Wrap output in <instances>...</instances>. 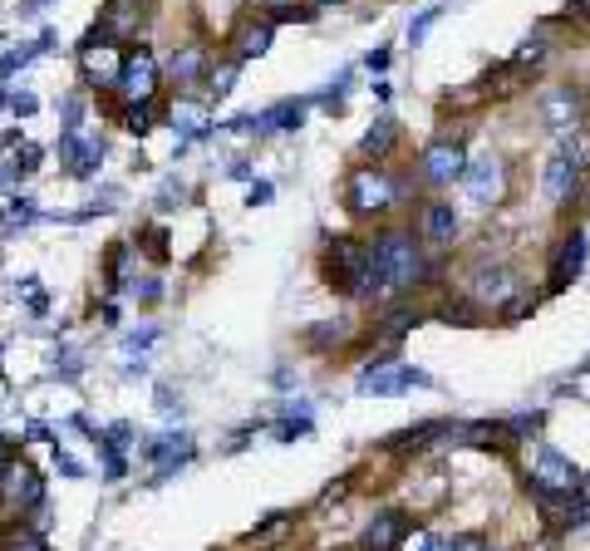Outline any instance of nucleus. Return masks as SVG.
Instances as JSON below:
<instances>
[{"mask_svg": "<svg viewBox=\"0 0 590 551\" xmlns=\"http://www.w3.org/2000/svg\"><path fill=\"white\" fill-rule=\"evenodd\" d=\"M418 168H423L428 183H453V178H463V173H468V163H463V143H453V138L428 143Z\"/></svg>", "mask_w": 590, "mask_h": 551, "instance_id": "1a4fd4ad", "label": "nucleus"}, {"mask_svg": "<svg viewBox=\"0 0 590 551\" xmlns=\"http://www.w3.org/2000/svg\"><path fill=\"white\" fill-rule=\"evenodd\" d=\"M158 409H163V414H173V409H182V404L173 399V389H158Z\"/></svg>", "mask_w": 590, "mask_h": 551, "instance_id": "79ce46f5", "label": "nucleus"}, {"mask_svg": "<svg viewBox=\"0 0 590 551\" xmlns=\"http://www.w3.org/2000/svg\"><path fill=\"white\" fill-rule=\"evenodd\" d=\"M182 197H187V187L177 183V178H168V183L158 187V207L168 212V207H182Z\"/></svg>", "mask_w": 590, "mask_h": 551, "instance_id": "a878e982", "label": "nucleus"}, {"mask_svg": "<svg viewBox=\"0 0 590 551\" xmlns=\"http://www.w3.org/2000/svg\"><path fill=\"white\" fill-rule=\"evenodd\" d=\"M79 64H84L89 84H118V74H123V60L114 55V45H109L104 35H99V50H94V45L79 50Z\"/></svg>", "mask_w": 590, "mask_h": 551, "instance_id": "4468645a", "label": "nucleus"}, {"mask_svg": "<svg viewBox=\"0 0 590 551\" xmlns=\"http://www.w3.org/2000/svg\"><path fill=\"white\" fill-rule=\"evenodd\" d=\"M517 291H522V276L507 266V261H492V266H477L472 271V301L487 310H512L517 306Z\"/></svg>", "mask_w": 590, "mask_h": 551, "instance_id": "423d86ee", "label": "nucleus"}, {"mask_svg": "<svg viewBox=\"0 0 590 551\" xmlns=\"http://www.w3.org/2000/svg\"><path fill=\"white\" fill-rule=\"evenodd\" d=\"M271 197H276V187L266 183V178H256V183H251V207H266Z\"/></svg>", "mask_w": 590, "mask_h": 551, "instance_id": "c9c22d12", "label": "nucleus"}, {"mask_svg": "<svg viewBox=\"0 0 590 551\" xmlns=\"http://www.w3.org/2000/svg\"><path fill=\"white\" fill-rule=\"evenodd\" d=\"M433 20H438V10H423V15L413 20V25H409V40H413V45H418V40L428 35V25H433Z\"/></svg>", "mask_w": 590, "mask_h": 551, "instance_id": "f704fd0d", "label": "nucleus"}, {"mask_svg": "<svg viewBox=\"0 0 590 551\" xmlns=\"http://www.w3.org/2000/svg\"><path fill=\"white\" fill-rule=\"evenodd\" d=\"M586 232L576 227V232H566V242H561V251H556V266H551V276L566 286V281H576L581 271H586Z\"/></svg>", "mask_w": 590, "mask_h": 551, "instance_id": "dca6fc26", "label": "nucleus"}, {"mask_svg": "<svg viewBox=\"0 0 590 551\" xmlns=\"http://www.w3.org/2000/svg\"><path fill=\"white\" fill-rule=\"evenodd\" d=\"M305 433H310V419H305V414H300V419H281V424H276V438H281V443L305 438Z\"/></svg>", "mask_w": 590, "mask_h": 551, "instance_id": "bb28decb", "label": "nucleus"}, {"mask_svg": "<svg viewBox=\"0 0 590 551\" xmlns=\"http://www.w3.org/2000/svg\"><path fill=\"white\" fill-rule=\"evenodd\" d=\"M310 5H315V10H320V5H335V0H310Z\"/></svg>", "mask_w": 590, "mask_h": 551, "instance_id": "de8ad7c7", "label": "nucleus"}, {"mask_svg": "<svg viewBox=\"0 0 590 551\" xmlns=\"http://www.w3.org/2000/svg\"><path fill=\"white\" fill-rule=\"evenodd\" d=\"M536 551H551V547H536Z\"/></svg>", "mask_w": 590, "mask_h": 551, "instance_id": "603ef678", "label": "nucleus"}, {"mask_svg": "<svg viewBox=\"0 0 590 551\" xmlns=\"http://www.w3.org/2000/svg\"><path fill=\"white\" fill-rule=\"evenodd\" d=\"M50 0H25V15H35V10H45Z\"/></svg>", "mask_w": 590, "mask_h": 551, "instance_id": "a18cd8bd", "label": "nucleus"}, {"mask_svg": "<svg viewBox=\"0 0 590 551\" xmlns=\"http://www.w3.org/2000/svg\"><path fill=\"white\" fill-rule=\"evenodd\" d=\"M325 276L345 296H379L384 291V276H379L369 246L354 242V237H335V242L325 246Z\"/></svg>", "mask_w": 590, "mask_h": 551, "instance_id": "f257e3e1", "label": "nucleus"}, {"mask_svg": "<svg viewBox=\"0 0 590 551\" xmlns=\"http://www.w3.org/2000/svg\"><path fill=\"white\" fill-rule=\"evenodd\" d=\"M143 251H148L153 261H163V256H168V242H163V227H148V232H143Z\"/></svg>", "mask_w": 590, "mask_h": 551, "instance_id": "cd10ccee", "label": "nucleus"}, {"mask_svg": "<svg viewBox=\"0 0 590 551\" xmlns=\"http://www.w3.org/2000/svg\"><path fill=\"white\" fill-rule=\"evenodd\" d=\"M133 296H138V301H153V296H158V281H138Z\"/></svg>", "mask_w": 590, "mask_h": 551, "instance_id": "ea45409f", "label": "nucleus"}, {"mask_svg": "<svg viewBox=\"0 0 590 551\" xmlns=\"http://www.w3.org/2000/svg\"><path fill=\"white\" fill-rule=\"evenodd\" d=\"M541 192H546V202H556V207H561V202H571V197L581 192V168H576V163H566V158L556 153V158L546 163V173H541Z\"/></svg>", "mask_w": 590, "mask_h": 551, "instance_id": "ddd939ff", "label": "nucleus"}, {"mask_svg": "<svg viewBox=\"0 0 590 551\" xmlns=\"http://www.w3.org/2000/svg\"><path fill=\"white\" fill-rule=\"evenodd\" d=\"M59 355H64V360H59V374H64V379H74V374H79V369H84V365H79V355H74V350H59Z\"/></svg>", "mask_w": 590, "mask_h": 551, "instance_id": "e433bc0d", "label": "nucleus"}, {"mask_svg": "<svg viewBox=\"0 0 590 551\" xmlns=\"http://www.w3.org/2000/svg\"><path fill=\"white\" fill-rule=\"evenodd\" d=\"M202 69H207V55H202L197 45H187V50H177L173 60H168V79H177V84H197Z\"/></svg>", "mask_w": 590, "mask_h": 551, "instance_id": "412c9836", "label": "nucleus"}, {"mask_svg": "<svg viewBox=\"0 0 590 551\" xmlns=\"http://www.w3.org/2000/svg\"><path fill=\"white\" fill-rule=\"evenodd\" d=\"M345 197H350V212H359V217H384L389 207L404 202V183L389 178L384 168H354Z\"/></svg>", "mask_w": 590, "mask_h": 551, "instance_id": "7ed1b4c3", "label": "nucleus"}, {"mask_svg": "<svg viewBox=\"0 0 590 551\" xmlns=\"http://www.w3.org/2000/svg\"><path fill=\"white\" fill-rule=\"evenodd\" d=\"M182 133V143H197V138H207L212 133V123H207V109L197 104V99H177L173 104V119H168Z\"/></svg>", "mask_w": 590, "mask_h": 551, "instance_id": "a211bd4d", "label": "nucleus"}, {"mask_svg": "<svg viewBox=\"0 0 590 551\" xmlns=\"http://www.w3.org/2000/svg\"><path fill=\"white\" fill-rule=\"evenodd\" d=\"M463 187H468L472 202H497L502 197V187H507V168H502V158L497 153H482V158H472L468 173H463Z\"/></svg>", "mask_w": 590, "mask_h": 551, "instance_id": "6e6552de", "label": "nucleus"}, {"mask_svg": "<svg viewBox=\"0 0 590 551\" xmlns=\"http://www.w3.org/2000/svg\"><path fill=\"white\" fill-rule=\"evenodd\" d=\"M576 10H586V15H590V0H581V5H576Z\"/></svg>", "mask_w": 590, "mask_h": 551, "instance_id": "09e8293b", "label": "nucleus"}, {"mask_svg": "<svg viewBox=\"0 0 590 551\" xmlns=\"http://www.w3.org/2000/svg\"><path fill=\"white\" fill-rule=\"evenodd\" d=\"M266 5H271V10H276V5H286V0H266Z\"/></svg>", "mask_w": 590, "mask_h": 551, "instance_id": "3c124183", "label": "nucleus"}, {"mask_svg": "<svg viewBox=\"0 0 590 551\" xmlns=\"http://www.w3.org/2000/svg\"><path fill=\"white\" fill-rule=\"evenodd\" d=\"M123 123H128L138 138H143V133L153 128V99H138V104H128V119H123Z\"/></svg>", "mask_w": 590, "mask_h": 551, "instance_id": "b1692460", "label": "nucleus"}, {"mask_svg": "<svg viewBox=\"0 0 590 551\" xmlns=\"http://www.w3.org/2000/svg\"><path fill=\"white\" fill-rule=\"evenodd\" d=\"M305 109H310L305 99H295V104H276V109H266V123H271V133H276V128H300V123H305Z\"/></svg>", "mask_w": 590, "mask_h": 551, "instance_id": "5701e85b", "label": "nucleus"}, {"mask_svg": "<svg viewBox=\"0 0 590 551\" xmlns=\"http://www.w3.org/2000/svg\"><path fill=\"white\" fill-rule=\"evenodd\" d=\"M153 340H158V330H153V325H148V330H133V335H128V340H123V350H128V355H138V350H148V345H153Z\"/></svg>", "mask_w": 590, "mask_h": 551, "instance_id": "7c9ffc66", "label": "nucleus"}, {"mask_svg": "<svg viewBox=\"0 0 590 551\" xmlns=\"http://www.w3.org/2000/svg\"><path fill=\"white\" fill-rule=\"evenodd\" d=\"M109 5H114V10H123V5H138V0H109Z\"/></svg>", "mask_w": 590, "mask_h": 551, "instance_id": "49530a36", "label": "nucleus"}, {"mask_svg": "<svg viewBox=\"0 0 590 551\" xmlns=\"http://www.w3.org/2000/svg\"><path fill=\"white\" fill-rule=\"evenodd\" d=\"M59 158L74 178H94L104 168V143L99 138H79V133H64L59 138Z\"/></svg>", "mask_w": 590, "mask_h": 551, "instance_id": "9d476101", "label": "nucleus"}, {"mask_svg": "<svg viewBox=\"0 0 590 551\" xmlns=\"http://www.w3.org/2000/svg\"><path fill=\"white\" fill-rule=\"evenodd\" d=\"M15 551H45V542H40V537H25V532H20V542H15Z\"/></svg>", "mask_w": 590, "mask_h": 551, "instance_id": "37998d69", "label": "nucleus"}, {"mask_svg": "<svg viewBox=\"0 0 590 551\" xmlns=\"http://www.w3.org/2000/svg\"><path fill=\"white\" fill-rule=\"evenodd\" d=\"M413 551H443V542H438V537H433V532H423V537H418V542H413Z\"/></svg>", "mask_w": 590, "mask_h": 551, "instance_id": "a19ab883", "label": "nucleus"}, {"mask_svg": "<svg viewBox=\"0 0 590 551\" xmlns=\"http://www.w3.org/2000/svg\"><path fill=\"white\" fill-rule=\"evenodd\" d=\"M369 256H374L384 286H394V291H404V286H418V281H423V251H418V242H413V232H399V227L379 232L374 246H369Z\"/></svg>", "mask_w": 590, "mask_h": 551, "instance_id": "f03ea898", "label": "nucleus"}, {"mask_svg": "<svg viewBox=\"0 0 590 551\" xmlns=\"http://www.w3.org/2000/svg\"><path fill=\"white\" fill-rule=\"evenodd\" d=\"M423 384H428V374H423V369L399 365V355H394V350H384L379 360H369V365L359 369L354 394H379V399H394V394H409V389H423Z\"/></svg>", "mask_w": 590, "mask_h": 551, "instance_id": "20e7f679", "label": "nucleus"}, {"mask_svg": "<svg viewBox=\"0 0 590 551\" xmlns=\"http://www.w3.org/2000/svg\"><path fill=\"white\" fill-rule=\"evenodd\" d=\"M5 488H10V497L15 502H25V507H45V483L35 478V468H5Z\"/></svg>", "mask_w": 590, "mask_h": 551, "instance_id": "6ab92c4d", "label": "nucleus"}, {"mask_svg": "<svg viewBox=\"0 0 590 551\" xmlns=\"http://www.w3.org/2000/svg\"><path fill=\"white\" fill-rule=\"evenodd\" d=\"M55 468H59V473H64V478H84V463H79L74 453H64L59 443H55Z\"/></svg>", "mask_w": 590, "mask_h": 551, "instance_id": "c85d7f7f", "label": "nucleus"}, {"mask_svg": "<svg viewBox=\"0 0 590 551\" xmlns=\"http://www.w3.org/2000/svg\"><path fill=\"white\" fill-rule=\"evenodd\" d=\"M271 50V20H251L236 30V60H256Z\"/></svg>", "mask_w": 590, "mask_h": 551, "instance_id": "aec40b11", "label": "nucleus"}, {"mask_svg": "<svg viewBox=\"0 0 590 551\" xmlns=\"http://www.w3.org/2000/svg\"><path fill=\"white\" fill-rule=\"evenodd\" d=\"M443 551H487V542H482L477 532H468V537H453V542H443Z\"/></svg>", "mask_w": 590, "mask_h": 551, "instance_id": "72a5a7b5", "label": "nucleus"}, {"mask_svg": "<svg viewBox=\"0 0 590 551\" xmlns=\"http://www.w3.org/2000/svg\"><path fill=\"white\" fill-rule=\"evenodd\" d=\"M236 69H241V60L222 64V69H212V94H217V99H227V94L236 89Z\"/></svg>", "mask_w": 590, "mask_h": 551, "instance_id": "393cba45", "label": "nucleus"}, {"mask_svg": "<svg viewBox=\"0 0 590 551\" xmlns=\"http://www.w3.org/2000/svg\"><path fill=\"white\" fill-rule=\"evenodd\" d=\"M418 232H423V242H433V246L453 242V237H458V212H453V202H428Z\"/></svg>", "mask_w": 590, "mask_h": 551, "instance_id": "2eb2a0df", "label": "nucleus"}, {"mask_svg": "<svg viewBox=\"0 0 590 551\" xmlns=\"http://www.w3.org/2000/svg\"><path fill=\"white\" fill-rule=\"evenodd\" d=\"M394 143H399V119L394 114H379V119L364 128V138H359V158H389Z\"/></svg>", "mask_w": 590, "mask_h": 551, "instance_id": "f3484780", "label": "nucleus"}, {"mask_svg": "<svg viewBox=\"0 0 590 551\" xmlns=\"http://www.w3.org/2000/svg\"><path fill=\"white\" fill-rule=\"evenodd\" d=\"M404 537H409V512L384 507V512H374L369 527H364V551H394Z\"/></svg>", "mask_w": 590, "mask_h": 551, "instance_id": "9b49d317", "label": "nucleus"}, {"mask_svg": "<svg viewBox=\"0 0 590 551\" xmlns=\"http://www.w3.org/2000/svg\"><path fill=\"white\" fill-rule=\"evenodd\" d=\"M118 89L128 94V104L153 99V89H158V64H153V55H148V50H138V55H128V60H123Z\"/></svg>", "mask_w": 590, "mask_h": 551, "instance_id": "f8f14e48", "label": "nucleus"}, {"mask_svg": "<svg viewBox=\"0 0 590 551\" xmlns=\"http://www.w3.org/2000/svg\"><path fill=\"white\" fill-rule=\"evenodd\" d=\"M413 320H418V315H409V310H394V320H384V335H389V340H399Z\"/></svg>", "mask_w": 590, "mask_h": 551, "instance_id": "2f4dec72", "label": "nucleus"}, {"mask_svg": "<svg viewBox=\"0 0 590 551\" xmlns=\"http://www.w3.org/2000/svg\"><path fill=\"white\" fill-rule=\"evenodd\" d=\"M581 483H586V473L566 453L536 448V458H531V488L541 492V497H571V492H581Z\"/></svg>", "mask_w": 590, "mask_h": 551, "instance_id": "39448f33", "label": "nucleus"}, {"mask_svg": "<svg viewBox=\"0 0 590 551\" xmlns=\"http://www.w3.org/2000/svg\"><path fill=\"white\" fill-rule=\"evenodd\" d=\"M364 64H369V69H384V64H389V50H374Z\"/></svg>", "mask_w": 590, "mask_h": 551, "instance_id": "c03bdc74", "label": "nucleus"}, {"mask_svg": "<svg viewBox=\"0 0 590 551\" xmlns=\"http://www.w3.org/2000/svg\"><path fill=\"white\" fill-rule=\"evenodd\" d=\"M79 128H84V104L64 99V133H79Z\"/></svg>", "mask_w": 590, "mask_h": 551, "instance_id": "c756f323", "label": "nucleus"}, {"mask_svg": "<svg viewBox=\"0 0 590 551\" xmlns=\"http://www.w3.org/2000/svg\"><path fill=\"white\" fill-rule=\"evenodd\" d=\"M104 478H123V453L114 443H104Z\"/></svg>", "mask_w": 590, "mask_h": 551, "instance_id": "473e14b6", "label": "nucleus"}, {"mask_svg": "<svg viewBox=\"0 0 590 551\" xmlns=\"http://www.w3.org/2000/svg\"><path fill=\"white\" fill-rule=\"evenodd\" d=\"M35 163H40V153H35V148H25V153H20V163H15V173L25 178V173H35Z\"/></svg>", "mask_w": 590, "mask_h": 551, "instance_id": "58836bf2", "label": "nucleus"}, {"mask_svg": "<svg viewBox=\"0 0 590 551\" xmlns=\"http://www.w3.org/2000/svg\"><path fill=\"white\" fill-rule=\"evenodd\" d=\"M536 114H541V123H546V128H556V133H571V128H581L586 99H581V89L561 84V89H546V94L536 99Z\"/></svg>", "mask_w": 590, "mask_h": 551, "instance_id": "0eeeda50", "label": "nucleus"}, {"mask_svg": "<svg viewBox=\"0 0 590 551\" xmlns=\"http://www.w3.org/2000/svg\"><path fill=\"white\" fill-rule=\"evenodd\" d=\"M556 153L586 173V168H590V133H586V128H571V133H561V148H556Z\"/></svg>", "mask_w": 590, "mask_h": 551, "instance_id": "4be33fe9", "label": "nucleus"}, {"mask_svg": "<svg viewBox=\"0 0 590 551\" xmlns=\"http://www.w3.org/2000/svg\"><path fill=\"white\" fill-rule=\"evenodd\" d=\"M0 473H5V448H0Z\"/></svg>", "mask_w": 590, "mask_h": 551, "instance_id": "8fccbe9b", "label": "nucleus"}, {"mask_svg": "<svg viewBox=\"0 0 590 551\" xmlns=\"http://www.w3.org/2000/svg\"><path fill=\"white\" fill-rule=\"evenodd\" d=\"M10 109L30 119V114H35V94H15V99H10Z\"/></svg>", "mask_w": 590, "mask_h": 551, "instance_id": "4c0bfd02", "label": "nucleus"}]
</instances>
